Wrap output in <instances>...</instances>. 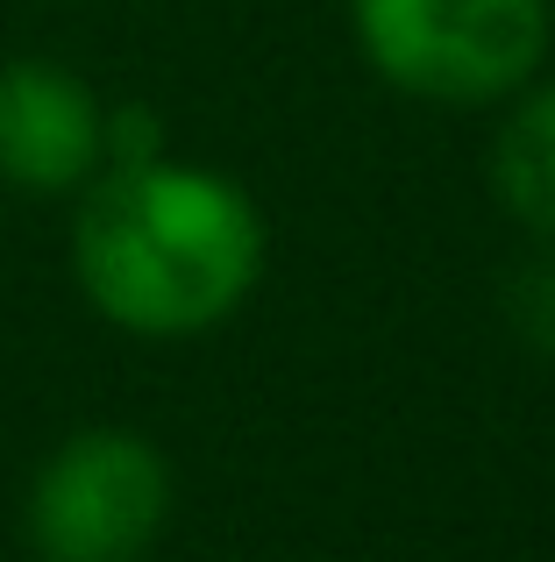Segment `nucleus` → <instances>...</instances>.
<instances>
[{
  "label": "nucleus",
  "mask_w": 555,
  "mask_h": 562,
  "mask_svg": "<svg viewBox=\"0 0 555 562\" xmlns=\"http://www.w3.org/2000/svg\"><path fill=\"white\" fill-rule=\"evenodd\" d=\"M349 36L385 86L428 108H491L542 79L548 0H349Z\"/></svg>",
  "instance_id": "nucleus-2"
},
{
  "label": "nucleus",
  "mask_w": 555,
  "mask_h": 562,
  "mask_svg": "<svg viewBox=\"0 0 555 562\" xmlns=\"http://www.w3.org/2000/svg\"><path fill=\"white\" fill-rule=\"evenodd\" d=\"M107 165V100L57 57L0 65V186L29 200L79 192Z\"/></svg>",
  "instance_id": "nucleus-4"
},
{
  "label": "nucleus",
  "mask_w": 555,
  "mask_h": 562,
  "mask_svg": "<svg viewBox=\"0 0 555 562\" xmlns=\"http://www.w3.org/2000/svg\"><path fill=\"white\" fill-rule=\"evenodd\" d=\"M165 122H157L143 100H122L107 108V165H143V157H165Z\"/></svg>",
  "instance_id": "nucleus-7"
},
{
  "label": "nucleus",
  "mask_w": 555,
  "mask_h": 562,
  "mask_svg": "<svg viewBox=\"0 0 555 562\" xmlns=\"http://www.w3.org/2000/svg\"><path fill=\"white\" fill-rule=\"evenodd\" d=\"M171 520V463L136 427H79L36 463L22 535L36 562H143Z\"/></svg>",
  "instance_id": "nucleus-3"
},
{
  "label": "nucleus",
  "mask_w": 555,
  "mask_h": 562,
  "mask_svg": "<svg viewBox=\"0 0 555 562\" xmlns=\"http://www.w3.org/2000/svg\"><path fill=\"white\" fill-rule=\"evenodd\" d=\"M264 206L228 171L185 157L100 165L71 214V278L136 342L214 335L264 278Z\"/></svg>",
  "instance_id": "nucleus-1"
},
{
  "label": "nucleus",
  "mask_w": 555,
  "mask_h": 562,
  "mask_svg": "<svg viewBox=\"0 0 555 562\" xmlns=\"http://www.w3.org/2000/svg\"><path fill=\"white\" fill-rule=\"evenodd\" d=\"M513 328L528 335L534 349H555V257L528 263L513 278Z\"/></svg>",
  "instance_id": "nucleus-6"
},
{
  "label": "nucleus",
  "mask_w": 555,
  "mask_h": 562,
  "mask_svg": "<svg viewBox=\"0 0 555 562\" xmlns=\"http://www.w3.org/2000/svg\"><path fill=\"white\" fill-rule=\"evenodd\" d=\"M491 192L534 235L555 243V79H528L491 136Z\"/></svg>",
  "instance_id": "nucleus-5"
}]
</instances>
